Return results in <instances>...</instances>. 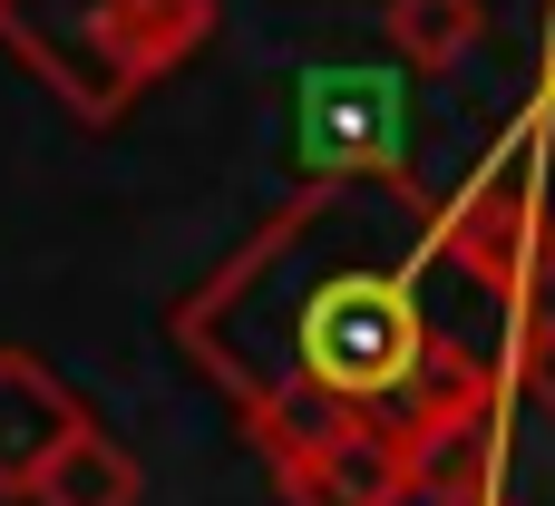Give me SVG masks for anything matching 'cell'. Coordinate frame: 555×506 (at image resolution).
Wrapping results in <instances>:
<instances>
[{"label":"cell","mask_w":555,"mask_h":506,"mask_svg":"<svg viewBox=\"0 0 555 506\" xmlns=\"http://www.w3.org/2000/svg\"><path fill=\"white\" fill-rule=\"evenodd\" d=\"M176 341L215 371L273 478L322 458H429L449 419L507 410L517 371L449 341L420 185H302L205 273Z\"/></svg>","instance_id":"cell-1"},{"label":"cell","mask_w":555,"mask_h":506,"mask_svg":"<svg viewBox=\"0 0 555 506\" xmlns=\"http://www.w3.org/2000/svg\"><path fill=\"white\" fill-rule=\"evenodd\" d=\"M195 39H215V0H0V49L88 127L127 117Z\"/></svg>","instance_id":"cell-2"},{"label":"cell","mask_w":555,"mask_h":506,"mask_svg":"<svg viewBox=\"0 0 555 506\" xmlns=\"http://www.w3.org/2000/svg\"><path fill=\"white\" fill-rule=\"evenodd\" d=\"M293 156L312 185H410V107L400 68L322 59L293 88Z\"/></svg>","instance_id":"cell-3"},{"label":"cell","mask_w":555,"mask_h":506,"mask_svg":"<svg viewBox=\"0 0 555 506\" xmlns=\"http://www.w3.org/2000/svg\"><path fill=\"white\" fill-rule=\"evenodd\" d=\"M88 400L39 361V351H0V497H39V478L88 439Z\"/></svg>","instance_id":"cell-4"},{"label":"cell","mask_w":555,"mask_h":506,"mask_svg":"<svg viewBox=\"0 0 555 506\" xmlns=\"http://www.w3.org/2000/svg\"><path fill=\"white\" fill-rule=\"evenodd\" d=\"M380 29H390L400 68H459L488 39V0H390Z\"/></svg>","instance_id":"cell-5"},{"label":"cell","mask_w":555,"mask_h":506,"mask_svg":"<svg viewBox=\"0 0 555 506\" xmlns=\"http://www.w3.org/2000/svg\"><path fill=\"white\" fill-rule=\"evenodd\" d=\"M137 497H146L137 458H127L107 429H88V439H78V449L39 478V497H29V506H137Z\"/></svg>","instance_id":"cell-6"},{"label":"cell","mask_w":555,"mask_h":506,"mask_svg":"<svg viewBox=\"0 0 555 506\" xmlns=\"http://www.w3.org/2000/svg\"><path fill=\"white\" fill-rule=\"evenodd\" d=\"M527 390H537V410L555 419V302H546V322L527 332Z\"/></svg>","instance_id":"cell-7"}]
</instances>
